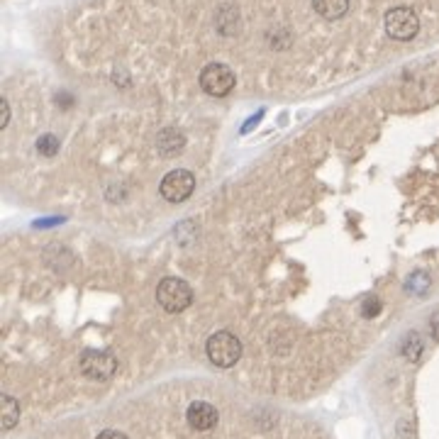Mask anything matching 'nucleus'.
<instances>
[{"mask_svg":"<svg viewBox=\"0 0 439 439\" xmlns=\"http://www.w3.org/2000/svg\"><path fill=\"white\" fill-rule=\"evenodd\" d=\"M156 301L166 312H181L193 303V290L181 278H164L156 288Z\"/></svg>","mask_w":439,"mask_h":439,"instance_id":"obj_2","label":"nucleus"},{"mask_svg":"<svg viewBox=\"0 0 439 439\" xmlns=\"http://www.w3.org/2000/svg\"><path fill=\"white\" fill-rule=\"evenodd\" d=\"M386 32L398 42H407L420 32V17L412 8L398 5L386 12Z\"/></svg>","mask_w":439,"mask_h":439,"instance_id":"obj_3","label":"nucleus"},{"mask_svg":"<svg viewBox=\"0 0 439 439\" xmlns=\"http://www.w3.org/2000/svg\"><path fill=\"white\" fill-rule=\"evenodd\" d=\"M95 439H127V434L117 432V429H105V432H101Z\"/></svg>","mask_w":439,"mask_h":439,"instance_id":"obj_15","label":"nucleus"},{"mask_svg":"<svg viewBox=\"0 0 439 439\" xmlns=\"http://www.w3.org/2000/svg\"><path fill=\"white\" fill-rule=\"evenodd\" d=\"M117 368V359L110 351H101V349H88L81 356V373L93 381H108V378L115 373Z\"/></svg>","mask_w":439,"mask_h":439,"instance_id":"obj_6","label":"nucleus"},{"mask_svg":"<svg viewBox=\"0 0 439 439\" xmlns=\"http://www.w3.org/2000/svg\"><path fill=\"white\" fill-rule=\"evenodd\" d=\"M20 420V403L12 395H3V429H12Z\"/></svg>","mask_w":439,"mask_h":439,"instance_id":"obj_11","label":"nucleus"},{"mask_svg":"<svg viewBox=\"0 0 439 439\" xmlns=\"http://www.w3.org/2000/svg\"><path fill=\"white\" fill-rule=\"evenodd\" d=\"M237 78H234L232 68L225 64H208L201 71V88L212 98H225L227 93H232Z\"/></svg>","mask_w":439,"mask_h":439,"instance_id":"obj_4","label":"nucleus"},{"mask_svg":"<svg viewBox=\"0 0 439 439\" xmlns=\"http://www.w3.org/2000/svg\"><path fill=\"white\" fill-rule=\"evenodd\" d=\"M378 312H381V301H378L376 295H368L366 301H364L362 315H364V317H376Z\"/></svg>","mask_w":439,"mask_h":439,"instance_id":"obj_13","label":"nucleus"},{"mask_svg":"<svg viewBox=\"0 0 439 439\" xmlns=\"http://www.w3.org/2000/svg\"><path fill=\"white\" fill-rule=\"evenodd\" d=\"M37 149H39V154L54 156L56 151H59V139H56L54 134H45V137L37 139Z\"/></svg>","mask_w":439,"mask_h":439,"instance_id":"obj_12","label":"nucleus"},{"mask_svg":"<svg viewBox=\"0 0 439 439\" xmlns=\"http://www.w3.org/2000/svg\"><path fill=\"white\" fill-rule=\"evenodd\" d=\"M432 332H434V337L439 339V315H434V320H432Z\"/></svg>","mask_w":439,"mask_h":439,"instance_id":"obj_16","label":"nucleus"},{"mask_svg":"<svg viewBox=\"0 0 439 439\" xmlns=\"http://www.w3.org/2000/svg\"><path fill=\"white\" fill-rule=\"evenodd\" d=\"M162 195L168 203H184L186 198H190V193L195 190V176L186 168H173L164 176L162 181Z\"/></svg>","mask_w":439,"mask_h":439,"instance_id":"obj_5","label":"nucleus"},{"mask_svg":"<svg viewBox=\"0 0 439 439\" xmlns=\"http://www.w3.org/2000/svg\"><path fill=\"white\" fill-rule=\"evenodd\" d=\"M217 27L223 34H234L239 29V12L232 5H225L217 15Z\"/></svg>","mask_w":439,"mask_h":439,"instance_id":"obj_10","label":"nucleus"},{"mask_svg":"<svg viewBox=\"0 0 439 439\" xmlns=\"http://www.w3.org/2000/svg\"><path fill=\"white\" fill-rule=\"evenodd\" d=\"M186 145V139L181 132H176V129H164L162 134H159V149L164 151V154H176V151H181Z\"/></svg>","mask_w":439,"mask_h":439,"instance_id":"obj_9","label":"nucleus"},{"mask_svg":"<svg viewBox=\"0 0 439 439\" xmlns=\"http://www.w3.org/2000/svg\"><path fill=\"white\" fill-rule=\"evenodd\" d=\"M312 8L325 20H339L349 10V0H312Z\"/></svg>","mask_w":439,"mask_h":439,"instance_id":"obj_8","label":"nucleus"},{"mask_svg":"<svg viewBox=\"0 0 439 439\" xmlns=\"http://www.w3.org/2000/svg\"><path fill=\"white\" fill-rule=\"evenodd\" d=\"M186 417H188L190 427L198 429V432H208V429L215 427L217 420H220V415H217V407L210 405V403H205V401L190 403V407H188V412H186Z\"/></svg>","mask_w":439,"mask_h":439,"instance_id":"obj_7","label":"nucleus"},{"mask_svg":"<svg viewBox=\"0 0 439 439\" xmlns=\"http://www.w3.org/2000/svg\"><path fill=\"white\" fill-rule=\"evenodd\" d=\"M8 123H10V105L8 101H0V127H8Z\"/></svg>","mask_w":439,"mask_h":439,"instance_id":"obj_14","label":"nucleus"},{"mask_svg":"<svg viewBox=\"0 0 439 439\" xmlns=\"http://www.w3.org/2000/svg\"><path fill=\"white\" fill-rule=\"evenodd\" d=\"M205 351H208V359H210L215 366L229 368L234 366V364L239 362V356H242V342H239L232 332L220 329V332L208 337Z\"/></svg>","mask_w":439,"mask_h":439,"instance_id":"obj_1","label":"nucleus"}]
</instances>
